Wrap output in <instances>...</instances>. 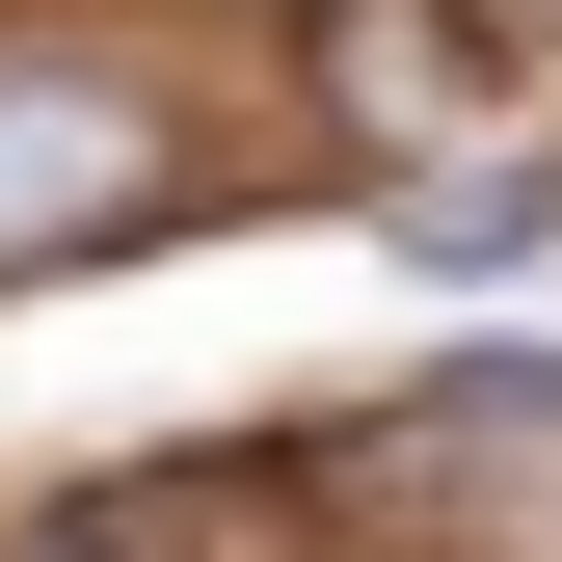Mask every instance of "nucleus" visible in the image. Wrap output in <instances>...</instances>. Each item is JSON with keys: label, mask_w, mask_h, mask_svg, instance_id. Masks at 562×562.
<instances>
[{"label": "nucleus", "mask_w": 562, "mask_h": 562, "mask_svg": "<svg viewBox=\"0 0 562 562\" xmlns=\"http://www.w3.org/2000/svg\"><path fill=\"white\" fill-rule=\"evenodd\" d=\"M161 215H215V134L134 81L108 27H0V295H27V268L161 241Z\"/></svg>", "instance_id": "f257e3e1"}, {"label": "nucleus", "mask_w": 562, "mask_h": 562, "mask_svg": "<svg viewBox=\"0 0 562 562\" xmlns=\"http://www.w3.org/2000/svg\"><path fill=\"white\" fill-rule=\"evenodd\" d=\"M348 509L429 536V562H562V348H456L429 402H375Z\"/></svg>", "instance_id": "f03ea898"}, {"label": "nucleus", "mask_w": 562, "mask_h": 562, "mask_svg": "<svg viewBox=\"0 0 562 562\" xmlns=\"http://www.w3.org/2000/svg\"><path fill=\"white\" fill-rule=\"evenodd\" d=\"M456 81H482V27H456V0H322V108L375 134L402 188L456 161Z\"/></svg>", "instance_id": "7ed1b4c3"}, {"label": "nucleus", "mask_w": 562, "mask_h": 562, "mask_svg": "<svg viewBox=\"0 0 562 562\" xmlns=\"http://www.w3.org/2000/svg\"><path fill=\"white\" fill-rule=\"evenodd\" d=\"M375 241H402V268H536L562 188H536V161H429V188H375Z\"/></svg>", "instance_id": "20e7f679"}, {"label": "nucleus", "mask_w": 562, "mask_h": 562, "mask_svg": "<svg viewBox=\"0 0 562 562\" xmlns=\"http://www.w3.org/2000/svg\"><path fill=\"white\" fill-rule=\"evenodd\" d=\"M456 27H482V54H562V0H456Z\"/></svg>", "instance_id": "39448f33"}, {"label": "nucleus", "mask_w": 562, "mask_h": 562, "mask_svg": "<svg viewBox=\"0 0 562 562\" xmlns=\"http://www.w3.org/2000/svg\"><path fill=\"white\" fill-rule=\"evenodd\" d=\"M27 562H81V536H27Z\"/></svg>", "instance_id": "423d86ee"}]
</instances>
